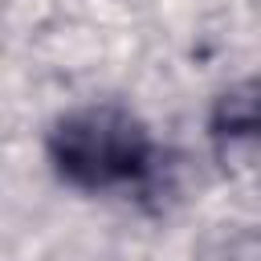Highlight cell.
Wrapping results in <instances>:
<instances>
[{
    "label": "cell",
    "instance_id": "cell-1",
    "mask_svg": "<svg viewBox=\"0 0 261 261\" xmlns=\"http://www.w3.org/2000/svg\"><path fill=\"white\" fill-rule=\"evenodd\" d=\"M45 155L65 188L90 196H143L163 163L151 126L118 102L65 110L45 135Z\"/></svg>",
    "mask_w": 261,
    "mask_h": 261
},
{
    "label": "cell",
    "instance_id": "cell-2",
    "mask_svg": "<svg viewBox=\"0 0 261 261\" xmlns=\"http://www.w3.org/2000/svg\"><path fill=\"white\" fill-rule=\"evenodd\" d=\"M208 143L224 175L261 184V77L232 82L208 114Z\"/></svg>",
    "mask_w": 261,
    "mask_h": 261
}]
</instances>
